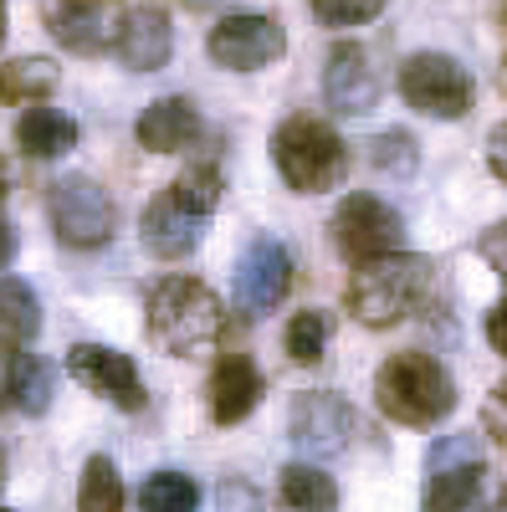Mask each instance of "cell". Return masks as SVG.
Returning a JSON list of instances; mask_svg holds the SVG:
<instances>
[{"mask_svg": "<svg viewBox=\"0 0 507 512\" xmlns=\"http://www.w3.org/2000/svg\"><path fill=\"white\" fill-rule=\"evenodd\" d=\"M436 282L431 256H415V251H395V256H379V262H359L349 287H344V303L364 328H395L400 318H410L426 292Z\"/></svg>", "mask_w": 507, "mask_h": 512, "instance_id": "6da1fadb", "label": "cell"}, {"mask_svg": "<svg viewBox=\"0 0 507 512\" xmlns=\"http://www.w3.org/2000/svg\"><path fill=\"white\" fill-rule=\"evenodd\" d=\"M144 333L164 354H200L226 333V303L195 277H164L144 303Z\"/></svg>", "mask_w": 507, "mask_h": 512, "instance_id": "7a4b0ae2", "label": "cell"}, {"mask_svg": "<svg viewBox=\"0 0 507 512\" xmlns=\"http://www.w3.org/2000/svg\"><path fill=\"white\" fill-rule=\"evenodd\" d=\"M374 400L400 425H436L456 410V384L431 354L405 349V354H390L385 364H379Z\"/></svg>", "mask_w": 507, "mask_h": 512, "instance_id": "3957f363", "label": "cell"}, {"mask_svg": "<svg viewBox=\"0 0 507 512\" xmlns=\"http://www.w3.org/2000/svg\"><path fill=\"white\" fill-rule=\"evenodd\" d=\"M272 159L287 190L298 195H323L349 180V144L333 134L323 118H287L272 134Z\"/></svg>", "mask_w": 507, "mask_h": 512, "instance_id": "277c9868", "label": "cell"}, {"mask_svg": "<svg viewBox=\"0 0 507 512\" xmlns=\"http://www.w3.org/2000/svg\"><path fill=\"white\" fill-rule=\"evenodd\" d=\"M400 98L415 113L451 123V118H461V113L472 108V77H467V67H461L456 57H446V52H415L400 67Z\"/></svg>", "mask_w": 507, "mask_h": 512, "instance_id": "5b68a950", "label": "cell"}, {"mask_svg": "<svg viewBox=\"0 0 507 512\" xmlns=\"http://www.w3.org/2000/svg\"><path fill=\"white\" fill-rule=\"evenodd\" d=\"M52 205V226L62 236V246L72 251H98L113 236V200L93 175H62L47 195Z\"/></svg>", "mask_w": 507, "mask_h": 512, "instance_id": "8992f818", "label": "cell"}, {"mask_svg": "<svg viewBox=\"0 0 507 512\" xmlns=\"http://www.w3.org/2000/svg\"><path fill=\"white\" fill-rule=\"evenodd\" d=\"M354 436H359L354 405L328 395V390H308L287 410V441L308 456H344L354 446Z\"/></svg>", "mask_w": 507, "mask_h": 512, "instance_id": "52a82bcc", "label": "cell"}, {"mask_svg": "<svg viewBox=\"0 0 507 512\" xmlns=\"http://www.w3.org/2000/svg\"><path fill=\"white\" fill-rule=\"evenodd\" d=\"M405 241V221L400 210H390L374 195H349L333 216V246L349 256V262H379V256H395Z\"/></svg>", "mask_w": 507, "mask_h": 512, "instance_id": "ba28073f", "label": "cell"}, {"mask_svg": "<svg viewBox=\"0 0 507 512\" xmlns=\"http://www.w3.org/2000/svg\"><path fill=\"white\" fill-rule=\"evenodd\" d=\"M282 47H287L282 26H277L272 16H251V11L216 21V26H210V36H205L210 62L226 67V72H257V67L277 62Z\"/></svg>", "mask_w": 507, "mask_h": 512, "instance_id": "9c48e42d", "label": "cell"}, {"mask_svg": "<svg viewBox=\"0 0 507 512\" xmlns=\"http://www.w3.org/2000/svg\"><path fill=\"white\" fill-rule=\"evenodd\" d=\"M41 21L57 36V47L77 57H98L118 47V6L113 0H41Z\"/></svg>", "mask_w": 507, "mask_h": 512, "instance_id": "30bf717a", "label": "cell"}, {"mask_svg": "<svg viewBox=\"0 0 507 512\" xmlns=\"http://www.w3.org/2000/svg\"><path fill=\"white\" fill-rule=\"evenodd\" d=\"M292 287V256L277 236L246 241L241 262H236V303L246 313H272Z\"/></svg>", "mask_w": 507, "mask_h": 512, "instance_id": "8fae6325", "label": "cell"}, {"mask_svg": "<svg viewBox=\"0 0 507 512\" xmlns=\"http://www.w3.org/2000/svg\"><path fill=\"white\" fill-rule=\"evenodd\" d=\"M67 374L93 390L103 400H113L118 410H139L144 405V384H139V369L129 354L118 349H103V344H72L67 349Z\"/></svg>", "mask_w": 507, "mask_h": 512, "instance_id": "7c38bea8", "label": "cell"}, {"mask_svg": "<svg viewBox=\"0 0 507 512\" xmlns=\"http://www.w3.org/2000/svg\"><path fill=\"white\" fill-rule=\"evenodd\" d=\"M323 98L333 113L344 118H359L379 103V77L369 67V52L354 47V41H338L328 52V67H323Z\"/></svg>", "mask_w": 507, "mask_h": 512, "instance_id": "4fadbf2b", "label": "cell"}, {"mask_svg": "<svg viewBox=\"0 0 507 512\" xmlns=\"http://www.w3.org/2000/svg\"><path fill=\"white\" fill-rule=\"evenodd\" d=\"M118 62L129 72H159L175 52V31H169V16L159 6H129L118 26Z\"/></svg>", "mask_w": 507, "mask_h": 512, "instance_id": "5bb4252c", "label": "cell"}, {"mask_svg": "<svg viewBox=\"0 0 507 512\" xmlns=\"http://www.w3.org/2000/svg\"><path fill=\"white\" fill-rule=\"evenodd\" d=\"M205 395H210V420H216V425H236V420H246L251 410L262 405L267 379H262V369L251 364L246 354H226L216 364V374H210Z\"/></svg>", "mask_w": 507, "mask_h": 512, "instance_id": "9a60e30c", "label": "cell"}, {"mask_svg": "<svg viewBox=\"0 0 507 512\" xmlns=\"http://www.w3.org/2000/svg\"><path fill=\"white\" fill-rule=\"evenodd\" d=\"M200 231H205V221L190 216L175 195L154 200L139 216V241H144L149 256H159V262H180V256H190L200 246Z\"/></svg>", "mask_w": 507, "mask_h": 512, "instance_id": "2e32d148", "label": "cell"}, {"mask_svg": "<svg viewBox=\"0 0 507 512\" xmlns=\"http://www.w3.org/2000/svg\"><path fill=\"white\" fill-rule=\"evenodd\" d=\"M139 144L149 149V154H180L195 134H200V113H195V103L190 98H159V103H149L144 113H139Z\"/></svg>", "mask_w": 507, "mask_h": 512, "instance_id": "e0dca14e", "label": "cell"}, {"mask_svg": "<svg viewBox=\"0 0 507 512\" xmlns=\"http://www.w3.org/2000/svg\"><path fill=\"white\" fill-rule=\"evenodd\" d=\"M482 487H487L482 461L436 466L426 482V512H482Z\"/></svg>", "mask_w": 507, "mask_h": 512, "instance_id": "ac0fdd59", "label": "cell"}, {"mask_svg": "<svg viewBox=\"0 0 507 512\" xmlns=\"http://www.w3.org/2000/svg\"><path fill=\"white\" fill-rule=\"evenodd\" d=\"M6 405L21 415L52 410V369L26 349H6Z\"/></svg>", "mask_w": 507, "mask_h": 512, "instance_id": "d6986e66", "label": "cell"}, {"mask_svg": "<svg viewBox=\"0 0 507 512\" xmlns=\"http://www.w3.org/2000/svg\"><path fill=\"white\" fill-rule=\"evenodd\" d=\"M277 502L282 512H338V482L308 461H292L277 477Z\"/></svg>", "mask_w": 507, "mask_h": 512, "instance_id": "ffe728a7", "label": "cell"}, {"mask_svg": "<svg viewBox=\"0 0 507 512\" xmlns=\"http://www.w3.org/2000/svg\"><path fill=\"white\" fill-rule=\"evenodd\" d=\"M16 144L31 159H57L77 144V123L62 108H26L21 123H16Z\"/></svg>", "mask_w": 507, "mask_h": 512, "instance_id": "44dd1931", "label": "cell"}, {"mask_svg": "<svg viewBox=\"0 0 507 512\" xmlns=\"http://www.w3.org/2000/svg\"><path fill=\"white\" fill-rule=\"evenodd\" d=\"M0 308H6V349H26L31 338L41 333V303L36 292L21 282V277H6V287H0Z\"/></svg>", "mask_w": 507, "mask_h": 512, "instance_id": "7402d4cb", "label": "cell"}, {"mask_svg": "<svg viewBox=\"0 0 507 512\" xmlns=\"http://www.w3.org/2000/svg\"><path fill=\"white\" fill-rule=\"evenodd\" d=\"M77 512H123V477L108 456H88V466H82Z\"/></svg>", "mask_w": 507, "mask_h": 512, "instance_id": "603a6c76", "label": "cell"}, {"mask_svg": "<svg viewBox=\"0 0 507 512\" xmlns=\"http://www.w3.org/2000/svg\"><path fill=\"white\" fill-rule=\"evenodd\" d=\"M0 72H6V103L47 98V93H57V82H62V72H57L52 57H11Z\"/></svg>", "mask_w": 507, "mask_h": 512, "instance_id": "cb8c5ba5", "label": "cell"}, {"mask_svg": "<svg viewBox=\"0 0 507 512\" xmlns=\"http://www.w3.org/2000/svg\"><path fill=\"white\" fill-rule=\"evenodd\" d=\"M139 507L144 512H195L200 507V487L185 472H154L139 487Z\"/></svg>", "mask_w": 507, "mask_h": 512, "instance_id": "d4e9b609", "label": "cell"}, {"mask_svg": "<svg viewBox=\"0 0 507 512\" xmlns=\"http://www.w3.org/2000/svg\"><path fill=\"white\" fill-rule=\"evenodd\" d=\"M282 349H287L292 364H303V369L318 364L323 349H328V313H318V308L292 313V323H287V333H282Z\"/></svg>", "mask_w": 507, "mask_h": 512, "instance_id": "484cf974", "label": "cell"}, {"mask_svg": "<svg viewBox=\"0 0 507 512\" xmlns=\"http://www.w3.org/2000/svg\"><path fill=\"white\" fill-rule=\"evenodd\" d=\"M221 190H226V185H221V169H216V164H190L185 175L175 180V190H169V195H175V200L190 210V216L205 221L210 210L221 205Z\"/></svg>", "mask_w": 507, "mask_h": 512, "instance_id": "4316f807", "label": "cell"}, {"mask_svg": "<svg viewBox=\"0 0 507 512\" xmlns=\"http://www.w3.org/2000/svg\"><path fill=\"white\" fill-rule=\"evenodd\" d=\"M364 149H369V164L379 169V175H415V164H420L415 139L405 134V128H385V134H374Z\"/></svg>", "mask_w": 507, "mask_h": 512, "instance_id": "83f0119b", "label": "cell"}, {"mask_svg": "<svg viewBox=\"0 0 507 512\" xmlns=\"http://www.w3.org/2000/svg\"><path fill=\"white\" fill-rule=\"evenodd\" d=\"M313 16L328 21V26H364L385 11V0H308Z\"/></svg>", "mask_w": 507, "mask_h": 512, "instance_id": "f1b7e54d", "label": "cell"}, {"mask_svg": "<svg viewBox=\"0 0 507 512\" xmlns=\"http://www.w3.org/2000/svg\"><path fill=\"white\" fill-rule=\"evenodd\" d=\"M461 461H482V436L461 431V436H446L426 451V472H436V466H461Z\"/></svg>", "mask_w": 507, "mask_h": 512, "instance_id": "f546056e", "label": "cell"}, {"mask_svg": "<svg viewBox=\"0 0 507 512\" xmlns=\"http://www.w3.org/2000/svg\"><path fill=\"white\" fill-rule=\"evenodd\" d=\"M477 251H482V262L507 282V221H497L492 231H482V241H477Z\"/></svg>", "mask_w": 507, "mask_h": 512, "instance_id": "4dcf8cb0", "label": "cell"}, {"mask_svg": "<svg viewBox=\"0 0 507 512\" xmlns=\"http://www.w3.org/2000/svg\"><path fill=\"white\" fill-rule=\"evenodd\" d=\"M482 431L507 446V384H497V390L487 395V405H482Z\"/></svg>", "mask_w": 507, "mask_h": 512, "instance_id": "1f68e13d", "label": "cell"}, {"mask_svg": "<svg viewBox=\"0 0 507 512\" xmlns=\"http://www.w3.org/2000/svg\"><path fill=\"white\" fill-rule=\"evenodd\" d=\"M487 164H492V175L507 185V123L492 128V139H487Z\"/></svg>", "mask_w": 507, "mask_h": 512, "instance_id": "d6a6232c", "label": "cell"}, {"mask_svg": "<svg viewBox=\"0 0 507 512\" xmlns=\"http://www.w3.org/2000/svg\"><path fill=\"white\" fill-rule=\"evenodd\" d=\"M487 344H492V349L507 359V297H502V303L487 313Z\"/></svg>", "mask_w": 507, "mask_h": 512, "instance_id": "836d02e7", "label": "cell"}, {"mask_svg": "<svg viewBox=\"0 0 507 512\" xmlns=\"http://www.w3.org/2000/svg\"><path fill=\"white\" fill-rule=\"evenodd\" d=\"M185 11H221V6H231V0H180Z\"/></svg>", "mask_w": 507, "mask_h": 512, "instance_id": "e575fe53", "label": "cell"}, {"mask_svg": "<svg viewBox=\"0 0 507 512\" xmlns=\"http://www.w3.org/2000/svg\"><path fill=\"white\" fill-rule=\"evenodd\" d=\"M0 231H6V262H11V256H16V226L6 221V226H0Z\"/></svg>", "mask_w": 507, "mask_h": 512, "instance_id": "d590c367", "label": "cell"}, {"mask_svg": "<svg viewBox=\"0 0 507 512\" xmlns=\"http://www.w3.org/2000/svg\"><path fill=\"white\" fill-rule=\"evenodd\" d=\"M497 82H502V93H507V62H502V72H497Z\"/></svg>", "mask_w": 507, "mask_h": 512, "instance_id": "8d00e7d4", "label": "cell"}, {"mask_svg": "<svg viewBox=\"0 0 507 512\" xmlns=\"http://www.w3.org/2000/svg\"><path fill=\"white\" fill-rule=\"evenodd\" d=\"M0 512H16V507H0Z\"/></svg>", "mask_w": 507, "mask_h": 512, "instance_id": "74e56055", "label": "cell"}, {"mask_svg": "<svg viewBox=\"0 0 507 512\" xmlns=\"http://www.w3.org/2000/svg\"><path fill=\"white\" fill-rule=\"evenodd\" d=\"M502 512H507V497H502Z\"/></svg>", "mask_w": 507, "mask_h": 512, "instance_id": "f35d334b", "label": "cell"}]
</instances>
